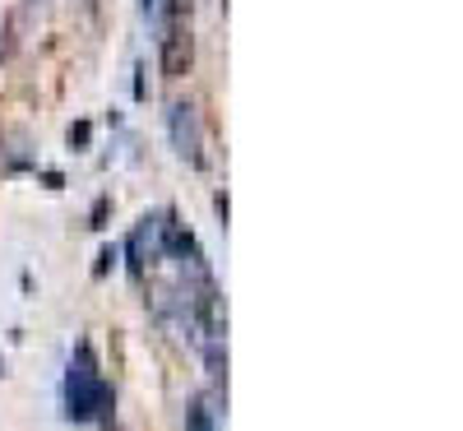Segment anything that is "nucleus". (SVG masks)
Listing matches in <instances>:
<instances>
[{"label":"nucleus","instance_id":"nucleus-4","mask_svg":"<svg viewBox=\"0 0 463 431\" xmlns=\"http://www.w3.org/2000/svg\"><path fill=\"white\" fill-rule=\"evenodd\" d=\"M139 5H144V14H148V19H158V10H163V0H139Z\"/></svg>","mask_w":463,"mask_h":431},{"label":"nucleus","instance_id":"nucleus-1","mask_svg":"<svg viewBox=\"0 0 463 431\" xmlns=\"http://www.w3.org/2000/svg\"><path fill=\"white\" fill-rule=\"evenodd\" d=\"M111 408V389L102 380V371L93 367V352L89 348H74L70 371H65V413L74 422H93Z\"/></svg>","mask_w":463,"mask_h":431},{"label":"nucleus","instance_id":"nucleus-3","mask_svg":"<svg viewBox=\"0 0 463 431\" xmlns=\"http://www.w3.org/2000/svg\"><path fill=\"white\" fill-rule=\"evenodd\" d=\"M185 61H190V43H181V33H172L167 37V52H163V70L167 74H181Z\"/></svg>","mask_w":463,"mask_h":431},{"label":"nucleus","instance_id":"nucleus-2","mask_svg":"<svg viewBox=\"0 0 463 431\" xmlns=\"http://www.w3.org/2000/svg\"><path fill=\"white\" fill-rule=\"evenodd\" d=\"M167 130H172V144L181 158L190 163H200V148H204V130H200V111L190 107V102H176L167 111Z\"/></svg>","mask_w":463,"mask_h":431}]
</instances>
